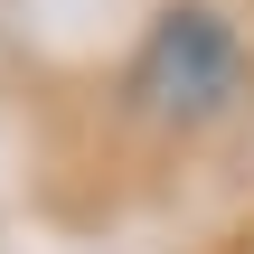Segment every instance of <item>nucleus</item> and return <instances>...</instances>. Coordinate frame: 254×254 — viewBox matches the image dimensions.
<instances>
[{
  "mask_svg": "<svg viewBox=\"0 0 254 254\" xmlns=\"http://www.w3.org/2000/svg\"><path fill=\"white\" fill-rule=\"evenodd\" d=\"M236 85H245V47H236V28L207 0H179V9L151 19V38L132 57V104L151 123H179V132L189 123H217L236 104Z\"/></svg>",
  "mask_w": 254,
  "mask_h": 254,
  "instance_id": "f257e3e1",
  "label": "nucleus"
}]
</instances>
